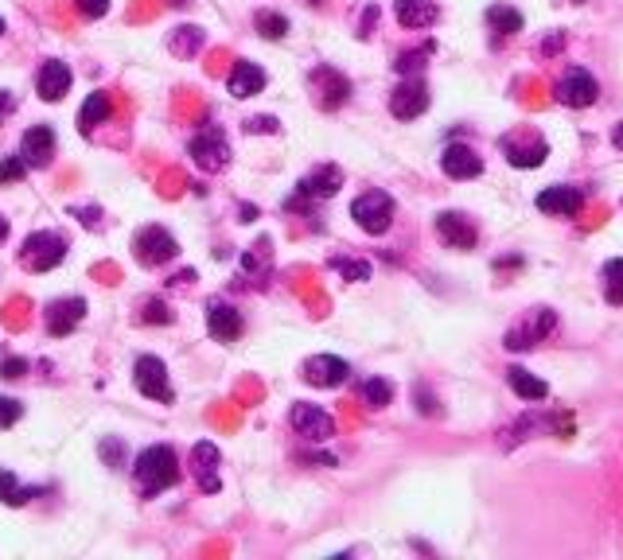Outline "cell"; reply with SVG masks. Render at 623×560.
<instances>
[{
    "instance_id": "6da1fadb",
    "label": "cell",
    "mask_w": 623,
    "mask_h": 560,
    "mask_svg": "<svg viewBox=\"0 0 623 560\" xmlns=\"http://www.w3.org/2000/svg\"><path fill=\"white\" fill-rule=\"evenodd\" d=\"M133 475H137L141 498H156L160 490L180 483V459H176V452L168 444H152V448H145V452L137 455Z\"/></svg>"
},
{
    "instance_id": "7a4b0ae2",
    "label": "cell",
    "mask_w": 623,
    "mask_h": 560,
    "mask_svg": "<svg viewBox=\"0 0 623 560\" xmlns=\"http://www.w3.org/2000/svg\"><path fill=\"white\" fill-rule=\"evenodd\" d=\"M63 257H67V238H63V234H51V230L32 234V238L24 242V253H20L24 269H32V273H51Z\"/></svg>"
},
{
    "instance_id": "3957f363",
    "label": "cell",
    "mask_w": 623,
    "mask_h": 560,
    "mask_svg": "<svg viewBox=\"0 0 623 560\" xmlns=\"http://www.w3.org/2000/svg\"><path fill=\"white\" fill-rule=\"evenodd\" d=\"M351 218L359 222V230H367V234H386L390 230V222H394V199L386 195V191H367V195H359L355 203H351Z\"/></svg>"
},
{
    "instance_id": "277c9868",
    "label": "cell",
    "mask_w": 623,
    "mask_h": 560,
    "mask_svg": "<svg viewBox=\"0 0 623 560\" xmlns=\"http://www.w3.org/2000/svg\"><path fill=\"white\" fill-rule=\"evenodd\" d=\"M176 253H180V242H176L164 226H145V230L133 238V257H137L141 265H148V269L168 265Z\"/></svg>"
},
{
    "instance_id": "5b68a950",
    "label": "cell",
    "mask_w": 623,
    "mask_h": 560,
    "mask_svg": "<svg viewBox=\"0 0 623 560\" xmlns=\"http://www.w3.org/2000/svg\"><path fill=\"white\" fill-rule=\"evenodd\" d=\"M553 98L561 105H569V109H588L600 98V86H596V78L585 67H573L565 70V78L553 86Z\"/></svg>"
},
{
    "instance_id": "8992f818",
    "label": "cell",
    "mask_w": 623,
    "mask_h": 560,
    "mask_svg": "<svg viewBox=\"0 0 623 560\" xmlns=\"http://www.w3.org/2000/svg\"><path fill=\"white\" fill-rule=\"evenodd\" d=\"M133 378H137V389L145 393L148 401H160V405H172L176 401V393H172V385H168V366L160 362V358H137V366H133Z\"/></svg>"
},
{
    "instance_id": "52a82bcc",
    "label": "cell",
    "mask_w": 623,
    "mask_h": 560,
    "mask_svg": "<svg viewBox=\"0 0 623 560\" xmlns=\"http://www.w3.org/2000/svg\"><path fill=\"white\" fill-rule=\"evenodd\" d=\"M187 152H191V160H195L203 172H222V168L230 164V144H226V137H222L219 129L195 133L191 144H187Z\"/></svg>"
},
{
    "instance_id": "ba28073f",
    "label": "cell",
    "mask_w": 623,
    "mask_h": 560,
    "mask_svg": "<svg viewBox=\"0 0 623 560\" xmlns=\"http://www.w3.org/2000/svg\"><path fill=\"white\" fill-rule=\"evenodd\" d=\"M429 109V86L421 82V78H405L402 86L390 94V113L398 117V121H413V117H421Z\"/></svg>"
},
{
    "instance_id": "9c48e42d",
    "label": "cell",
    "mask_w": 623,
    "mask_h": 560,
    "mask_svg": "<svg viewBox=\"0 0 623 560\" xmlns=\"http://www.w3.org/2000/svg\"><path fill=\"white\" fill-rule=\"evenodd\" d=\"M207 331H211V339H219V343H238L242 331H246V319H242L238 308H230V304H222V300H211V304H207Z\"/></svg>"
},
{
    "instance_id": "30bf717a",
    "label": "cell",
    "mask_w": 623,
    "mask_h": 560,
    "mask_svg": "<svg viewBox=\"0 0 623 560\" xmlns=\"http://www.w3.org/2000/svg\"><path fill=\"white\" fill-rule=\"evenodd\" d=\"M289 420H293V428L300 432V436H308V440H316V444H320V440H328V436H335V420H331L320 405L296 401Z\"/></svg>"
},
{
    "instance_id": "8fae6325",
    "label": "cell",
    "mask_w": 623,
    "mask_h": 560,
    "mask_svg": "<svg viewBox=\"0 0 623 560\" xmlns=\"http://www.w3.org/2000/svg\"><path fill=\"white\" fill-rule=\"evenodd\" d=\"M347 378H351V366L343 358H335V354H316V358L304 362V382L308 385L335 389V385H343Z\"/></svg>"
},
{
    "instance_id": "7c38bea8",
    "label": "cell",
    "mask_w": 623,
    "mask_h": 560,
    "mask_svg": "<svg viewBox=\"0 0 623 560\" xmlns=\"http://www.w3.org/2000/svg\"><path fill=\"white\" fill-rule=\"evenodd\" d=\"M437 234H440V242L452 245V249H476V242H479L476 226H472L468 214H460V210H440Z\"/></svg>"
},
{
    "instance_id": "4fadbf2b",
    "label": "cell",
    "mask_w": 623,
    "mask_h": 560,
    "mask_svg": "<svg viewBox=\"0 0 623 560\" xmlns=\"http://www.w3.org/2000/svg\"><path fill=\"white\" fill-rule=\"evenodd\" d=\"M440 172L448 179H476L483 175V156H476L468 144H448L440 152Z\"/></svg>"
},
{
    "instance_id": "5bb4252c",
    "label": "cell",
    "mask_w": 623,
    "mask_h": 560,
    "mask_svg": "<svg viewBox=\"0 0 623 560\" xmlns=\"http://www.w3.org/2000/svg\"><path fill=\"white\" fill-rule=\"evenodd\" d=\"M20 156L28 168H47L55 156V129L51 125H32L20 140Z\"/></svg>"
},
{
    "instance_id": "9a60e30c",
    "label": "cell",
    "mask_w": 623,
    "mask_h": 560,
    "mask_svg": "<svg viewBox=\"0 0 623 560\" xmlns=\"http://www.w3.org/2000/svg\"><path fill=\"white\" fill-rule=\"evenodd\" d=\"M82 319H86V300H82V296L55 300V304L47 308V335H51V339H63V335H71Z\"/></svg>"
},
{
    "instance_id": "2e32d148",
    "label": "cell",
    "mask_w": 623,
    "mask_h": 560,
    "mask_svg": "<svg viewBox=\"0 0 623 560\" xmlns=\"http://www.w3.org/2000/svg\"><path fill=\"white\" fill-rule=\"evenodd\" d=\"M191 463H195V479H199V490L203 494H219V448L211 440H199L191 448Z\"/></svg>"
},
{
    "instance_id": "e0dca14e",
    "label": "cell",
    "mask_w": 623,
    "mask_h": 560,
    "mask_svg": "<svg viewBox=\"0 0 623 560\" xmlns=\"http://www.w3.org/2000/svg\"><path fill=\"white\" fill-rule=\"evenodd\" d=\"M581 203H585V195H581L577 187H565V183L546 187V191L534 199V207L542 210V214H553V218H569V214H577Z\"/></svg>"
},
{
    "instance_id": "ac0fdd59",
    "label": "cell",
    "mask_w": 623,
    "mask_h": 560,
    "mask_svg": "<svg viewBox=\"0 0 623 560\" xmlns=\"http://www.w3.org/2000/svg\"><path fill=\"white\" fill-rule=\"evenodd\" d=\"M36 90L43 102H63L67 98V90H71V67L67 63H59V59H51V63H43L36 74Z\"/></svg>"
},
{
    "instance_id": "d6986e66",
    "label": "cell",
    "mask_w": 623,
    "mask_h": 560,
    "mask_svg": "<svg viewBox=\"0 0 623 560\" xmlns=\"http://www.w3.org/2000/svg\"><path fill=\"white\" fill-rule=\"evenodd\" d=\"M339 187H343V172L335 164H324L296 183V199H331Z\"/></svg>"
},
{
    "instance_id": "ffe728a7",
    "label": "cell",
    "mask_w": 623,
    "mask_h": 560,
    "mask_svg": "<svg viewBox=\"0 0 623 560\" xmlns=\"http://www.w3.org/2000/svg\"><path fill=\"white\" fill-rule=\"evenodd\" d=\"M312 86H316V94H320V105H324V109H339V105L347 102V94H351V82L331 67L316 70V74H312Z\"/></svg>"
},
{
    "instance_id": "44dd1931",
    "label": "cell",
    "mask_w": 623,
    "mask_h": 560,
    "mask_svg": "<svg viewBox=\"0 0 623 560\" xmlns=\"http://www.w3.org/2000/svg\"><path fill=\"white\" fill-rule=\"evenodd\" d=\"M394 16L402 28H433L440 16L437 0H394Z\"/></svg>"
},
{
    "instance_id": "7402d4cb",
    "label": "cell",
    "mask_w": 623,
    "mask_h": 560,
    "mask_svg": "<svg viewBox=\"0 0 623 560\" xmlns=\"http://www.w3.org/2000/svg\"><path fill=\"white\" fill-rule=\"evenodd\" d=\"M226 90L234 94V98H254L265 90V70L250 63V59H238L234 70H230V82H226Z\"/></svg>"
},
{
    "instance_id": "603a6c76",
    "label": "cell",
    "mask_w": 623,
    "mask_h": 560,
    "mask_svg": "<svg viewBox=\"0 0 623 560\" xmlns=\"http://www.w3.org/2000/svg\"><path fill=\"white\" fill-rule=\"evenodd\" d=\"M507 164L511 168H538L546 156H550V144L546 140H530V144H518V140H507Z\"/></svg>"
},
{
    "instance_id": "cb8c5ba5",
    "label": "cell",
    "mask_w": 623,
    "mask_h": 560,
    "mask_svg": "<svg viewBox=\"0 0 623 560\" xmlns=\"http://www.w3.org/2000/svg\"><path fill=\"white\" fill-rule=\"evenodd\" d=\"M507 385H511L522 401H546V397H550V385L542 382V378H534L530 370H522V366H511V370H507Z\"/></svg>"
},
{
    "instance_id": "d4e9b609",
    "label": "cell",
    "mask_w": 623,
    "mask_h": 560,
    "mask_svg": "<svg viewBox=\"0 0 623 560\" xmlns=\"http://www.w3.org/2000/svg\"><path fill=\"white\" fill-rule=\"evenodd\" d=\"M106 117H110V94H102V90H98V94H90V98H86L82 113H78V133H82V137H90V133H94Z\"/></svg>"
},
{
    "instance_id": "484cf974",
    "label": "cell",
    "mask_w": 623,
    "mask_h": 560,
    "mask_svg": "<svg viewBox=\"0 0 623 560\" xmlns=\"http://www.w3.org/2000/svg\"><path fill=\"white\" fill-rule=\"evenodd\" d=\"M487 24H491V32L514 35V32H522V12L511 8V4H491V8H487Z\"/></svg>"
},
{
    "instance_id": "4316f807",
    "label": "cell",
    "mask_w": 623,
    "mask_h": 560,
    "mask_svg": "<svg viewBox=\"0 0 623 560\" xmlns=\"http://www.w3.org/2000/svg\"><path fill=\"white\" fill-rule=\"evenodd\" d=\"M36 494H43V487H20L12 471H0V502H4V506H24V502H32Z\"/></svg>"
},
{
    "instance_id": "83f0119b",
    "label": "cell",
    "mask_w": 623,
    "mask_h": 560,
    "mask_svg": "<svg viewBox=\"0 0 623 560\" xmlns=\"http://www.w3.org/2000/svg\"><path fill=\"white\" fill-rule=\"evenodd\" d=\"M600 277H604V296H608V304H623V257L608 261Z\"/></svg>"
},
{
    "instance_id": "f1b7e54d",
    "label": "cell",
    "mask_w": 623,
    "mask_h": 560,
    "mask_svg": "<svg viewBox=\"0 0 623 560\" xmlns=\"http://www.w3.org/2000/svg\"><path fill=\"white\" fill-rule=\"evenodd\" d=\"M363 401H367L370 409H386L394 401V385L386 382V378H367L363 382Z\"/></svg>"
},
{
    "instance_id": "f546056e",
    "label": "cell",
    "mask_w": 623,
    "mask_h": 560,
    "mask_svg": "<svg viewBox=\"0 0 623 560\" xmlns=\"http://www.w3.org/2000/svg\"><path fill=\"white\" fill-rule=\"evenodd\" d=\"M257 32L265 39H285L289 35V20L277 16V12H257Z\"/></svg>"
},
{
    "instance_id": "4dcf8cb0",
    "label": "cell",
    "mask_w": 623,
    "mask_h": 560,
    "mask_svg": "<svg viewBox=\"0 0 623 560\" xmlns=\"http://www.w3.org/2000/svg\"><path fill=\"white\" fill-rule=\"evenodd\" d=\"M331 269L343 273L347 280H370V265L367 261H351V257H331Z\"/></svg>"
},
{
    "instance_id": "1f68e13d",
    "label": "cell",
    "mask_w": 623,
    "mask_h": 560,
    "mask_svg": "<svg viewBox=\"0 0 623 560\" xmlns=\"http://www.w3.org/2000/svg\"><path fill=\"white\" fill-rule=\"evenodd\" d=\"M24 175H28L24 156H4V160H0V187H8V183H20Z\"/></svg>"
},
{
    "instance_id": "d6a6232c",
    "label": "cell",
    "mask_w": 623,
    "mask_h": 560,
    "mask_svg": "<svg viewBox=\"0 0 623 560\" xmlns=\"http://www.w3.org/2000/svg\"><path fill=\"white\" fill-rule=\"evenodd\" d=\"M98 452H102L106 467H113V471H121V467H125V444H121L117 436H106V440L98 444Z\"/></svg>"
},
{
    "instance_id": "836d02e7",
    "label": "cell",
    "mask_w": 623,
    "mask_h": 560,
    "mask_svg": "<svg viewBox=\"0 0 623 560\" xmlns=\"http://www.w3.org/2000/svg\"><path fill=\"white\" fill-rule=\"evenodd\" d=\"M176 315H172V308L164 304V300H145L141 304V323H172Z\"/></svg>"
},
{
    "instance_id": "e575fe53",
    "label": "cell",
    "mask_w": 623,
    "mask_h": 560,
    "mask_svg": "<svg viewBox=\"0 0 623 560\" xmlns=\"http://www.w3.org/2000/svg\"><path fill=\"white\" fill-rule=\"evenodd\" d=\"M199 43H203V32H199V28H180V35L172 39V51H176V55H191Z\"/></svg>"
},
{
    "instance_id": "d590c367",
    "label": "cell",
    "mask_w": 623,
    "mask_h": 560,
    "mask_svg": "<svg viewBox=\"0 0 623 560\" xmlns=\"http://www.w3.org/2000/svg\"><path fill=\"white\" fill-rule=\"evenodd\" d=\"M28 370H32V362H28V358H16V354L0 362V378H8V382H20Z\"/></svg>"
},
{
    "instance_id": "8d00e7d4",
    "label": "cell",
    "mask_w": 623,
    "mask_h": 560,
    "mask_svg": "<svg viewBox=\"0 0 623 560\" xmlns=\"http://www.w3.org/2000/svg\"><path fill=\"white\" fill-rule=\"evenodd\" d=\"M20 417H24V405L16 397H0V428H12Z\"/></svg>"
},
{
    "instance_id": "74e56055",
    "label": "cell",
    "mask_w": 623,
    "mask_h": 560,
    "mask_svg": "<svg viewBox=\"0 0 623 560\" xmlns=\"http://www.w3.org/2000/svg\"><path fill=\"white\" fill-rule=\"evenodd\" d=\"M74 8L86 16V20H102L110 12V0H74Z\"/></svg>"
},
{
    "instance_id": "f35d334b",
    "label": "cell",
    "mask_w": 623,
    "mask_h": 560,
    "mask_svg": "<svg viewBox=\"0 0 623 560\" xmlns=\"http://www.w3.org/2000/svg\"><path fill=\"white\" fill-rule=\"evenodd\" d=\"M398 74H417V70H425V51H405L402 59L394 63Z\"/></svg>"
},
{
    "instance_id": "ab89813d",
    "label": "cell",
    "mask_w": 623,
    "mask_h": 560,
    "mask_svg": "<svg viewBox=\"0 0 623 560\" xmlns=\"http://www.w3.org/2000/svg\"><path fill=\"white\" fill-rule=\"evenodd\" d=\"M246 133H277V117H254V121H246Z\"/></svg>"
},
{
    "instance_id": "60d3db41",
    "label": "cell",
    "mask_w": 623,
    "mask_h": 560,
    "mask_svg": "<svg viewBox=\"0 0 623 560\" xmlns=\"http://www.w3.org/2000/svg\"><path fill=\"white\" fill-rule=\"evenodd\" d=\"M413 397H417V409H425V413H437L433 397H429V393H421V385H417V393H413Z\"/></svg>"
},
{
    "instance_id": "b9f144b4",
    "label": "cell",
    "mask_w": 623,
    "mask_h": 560,
    "mask_svg": "<svg viewBox=\"0 0 623 560\" xmlns=\"http://www.w3.org/2000/svg\"><path fill=\"white\" fill-rule=\"evenodd\" d=\"M184 284H195V269H184V273L172 277V288H184Z\"/></svg>"
},
{
    "instance_id": "7bdbcfd3",
    "label": "cell",
    "mask_w": 623,
    "mask_h": 560,
    "mask_svg": "<svg viewBox=\"0 0 623 560\" xmlns=\"http://www.w3.org/2000/svg\"><path fill=\"white\" fill-rule=\"evenodd\" d=\"M8 113H12V94H8V90H0V121H4Z\"/></svg>"
},
{
    "instance_id": "ee69618b",
    "label": "cell",
    "mask_w": 623,
    "mask_h": 560,
    "mask_svg": "<svg viewBox=\"0 0 623 560\" xmlns=\"http://www.w3.org/2000/svg\"><path fill=\"white\" fill-rule=\"evenodd\" d=\"M257 218V207H242V222H254Z\"/></svg>"
},
{
    "instance_id": "f6af8a7d",
    "label": "cell",
    "mask_w": 623,
    "mask_h": 560,
    "mask_svg": "<svg viewBox=\"0 0 623 560\" xmlns=\"http://www.w3.org/2000/svg\"><path fill=\"white\" fill-rule=\"evenodd\" d=\"M612 140H616V148H623V121L616 125V133H612Z\"/></svg>"
},
{
    "instance_id": "bcb514c9",
    "label": "cell",
    "mask_w": 623,
    "mask_h": 560,
    "mask_svg": "<svg viewBox=\"0 0 623 560\" xmlns=\"http://www.w3.org/2000/svg\"><path fill=\"white\" fill-rule=\"evenodd\" d=\"M8 238V218H0V242Z\"/></svg>"
},
{
    "instance_id": "7dc6e473",
    "label": "cell",
    "mask_w": 623,
    "mask_h": 560,
    "mask_svg": "<svg viewBox=\"0 0 623 560\" xmlns=\"http://www.w3.org/2000/svg\"><path fill=\"white\" fill-rule=\"evenodd\" d=\"M0 32H4V20H0Z\"/></svg>"
}]
</instances>
